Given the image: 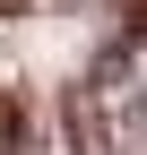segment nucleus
I'll return each instance as SVG.
<instances>
[{
    "label": "nucleus",
    "instance_id": "nucleus-1",
    "mask_svg": "<svg viewBox=\"0 0 147 155\" xmlns=\"http://www.w3.org/2000/svg\"><path fill=\"white\" fill-rule=\"evenodd\" d=\"M61 129H69V155H130L147 138V86L130 69V52H95V69L69 78L61 95Z\"/></svg>",
    "mask_w": 147,
    "mask_h": 155
},
{
    "label": "nucleus",
    "instance_id": "nucleus-2",
    "mask_svg": "<svg viewBox=\"0 0 147 155\" xmlns=\"http://www.w3.org/2000/svg\"><path fill=\"white\" fill-rule=\"evenodd\" d=\"M0 147H9V155H26V104H17L9 86H0Z\"/></svg>",
    "mask_w": 147,
    "mask_h": 155
},
{
    "label": "nucleus",
    "instance_id": "nucleus-3",
    "mask_svg": "<svg viewBox=\"0 0 147 155\" xmlns=\"http://www.w3.org/2000/svg\"><path fill=\"white\" fill-rule=\"evenodd\" d=\"M26 9H35V0H0V17H26Z\"/></svg>",
    "mask_w": 147,
    "mask_h": 155
},
{
    "label": "nucleus",
    "instance_id": "nucleus-4",
    "mask_svg": "<svg viewBox=\"0 0 147 155\" xmlns=\"http://www.w3.org/2000/svg\"><path fill=\"white\" fill-rule=\"evenodd\" d=\"M0 155H9V147H0Z\"/></svg>",
    "mask_w": 147,
    "mask_h": 155
}]
</instances>
